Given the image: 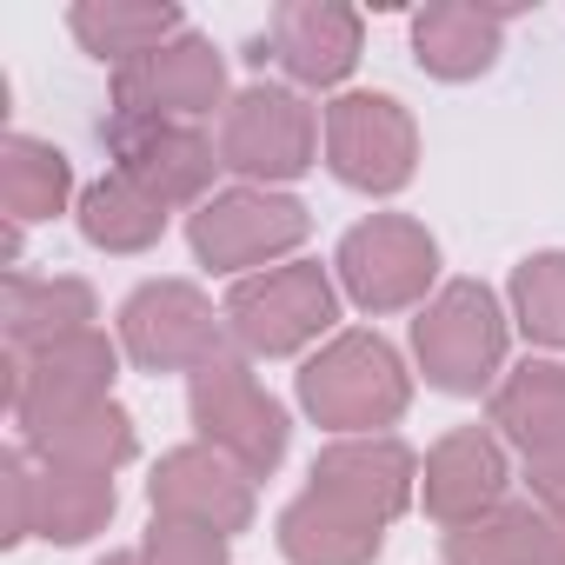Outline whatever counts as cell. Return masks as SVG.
<instances>
[{
  "label": "cell",
  "mask_w": 565,
  "mask_h": 565,
  "mask_svg": "<svg viewBox=\"0 0 565 565\" xmlns=\"http://www.w3.org/2000/svg\"><path fill=\"white\" fill-rule=\"evenodd\" d=\"M294 393H300V406H307L313 426H327L340 439H360V433H386V426L406 419L413 373H406V360H399V347L386 333L353 327V333H333L300 366Z\"/></svg>",
  "instance_id": "cell-1"
},
{
  "label": "cell",
  "mask_w": 565,
  "mask_h": 565,
  "mask_svg": "<svg viewBox=\"0 0 565 565\" xmlns=\"http://www.w3.org/2000/svg\"><path fill=\"white\" fill-rule=\"evenodd\" d=\"M505 347H512V313L499 307L486 279H446L413 320V360H419L426 386H439L452 399L492 393L505 373Z\"/></svg>",
  "instance_id": "cell-2"
},
{
  "label": "cell",
  "mask_w": 565,
  "mask_h": 565,
  "mask_svg": "<svg viewBox=\"0 0 565 565\" xmlns=\"http://www.w3.org/2000/svg\"><path fill=\"white\" fill-rule=\"evenodd\" d=\"M220 313H226V333L246 360H287V353H307L313 340L333 333L340 287L320 259H287V266L233 279Z\"/></svg>",
  "instance_id": "cell-3"
},
{
  "label": "cell",
  "mask_w": 565,
  "mask_h": 565,
  "mask_svg": "<svg viewBox=\"0 0 565 565\" xmlns=\"http://www.w3.org/2000/svg\"><path fill=\"white\" fill-rule=\"evenodd\" d=\"M186 413H193V433L206 446H220L226 459H239L253 479H266L279 459H287V406H279L253 360L239 347H226L220 360H206L200 373H186Z\"/></svg>",
  "instance_id": "cell-4"
},
{
  "label": "cell",
  "mask_w": 565,
  "mask_h": 565,
  "mask_svg": "<svg viewBox=\"0 0 565 565\" xmlns=\"http://www.w3.org/2000/svg\"><path fill=\"white\" fill-rule=\"evenodd\" d=\"M333 273H340V294L360 313H406V307L433 300L439 239L406 213H366L360 226H347Z\"/></svg>",
  "instance_id": "cell-5"
},
{
  "label": "cell",
  "mask_w": 565,
  "mask_h": 565,
  "mask_svg": "<svg viewBox=\"0 0 565 565\" xmlns=\"http://www.w3.org/2000/svg\"><path fill=\"white\" fill-rule=\"evenodd\" d=\"M307 233H313L307 200L273 193V186H226V193H213L206 206L186 213L193 259L213 266V273H239V279L266 273L273 259H287Z\"/></svg>",
  "instance_id": "cell-6"
},
{
  "label": "cell",
  "mask_w": 565,
  "mask_h": 565,
  "mask_svg": "<svg viewBox=\"0 0 565 565\" xmlns=\"http://www.w3.org/2000/svg\"><path fill=\"white\" fill-rule=\"evenodd\" d=\"M320 114L294 94V87H246L226 100L220 120V167L239 173L246 186H287L320 160Z\"/></svg>",
  "instance_id": "cell-7"
},
{
  "label": "cell",
  "mask_w": 565,
  "mask_h": 565,
  "mask_svg": "<svg viewBox=\"0 0 565 565\" xmlns=\"http://www.w3.org/2000/svg\"><path fill=\"white\" fill-rule=\"evenodd\" d=\"M226 313H213L193 279H147L120 307V353L140 373H200L226 353Z\"/></svg>",
  "instance_id": "cell-8"
},
{
  "label": "cell",
  "mask_w": 565,
  "mask_h": 565,
  "mask_svg": "<svg viewBox=\"0 0 565 565\" xmlns=\"http://www.w3.org/2000/svg\"><path fill=\"white\" fill-rule=\"evenodd\" d=\"M327 167L353 193H399L419 173V127L393 94H340L327 107Z\"/></svg>",
  "instance_id": "cell-9"
},
{
  "label": "cell",
  "mask_w": 565,
  "mask_h": 565,
  "mask_svg": "<svg viewBox=\"0 0 565 565\" xmlns=\"http://www.w3.org/2000/svg\"><path fill=\"white\" fill-rule=\"evenodd\" d=\"M8 419L21 433L61 419V413H81L94 399H114V373H120V340H107L100 327L94 333H74L61 347H41V353H8Z\"/></svg>",
  "instance_id": "cell-10"
},
{
  "label": "cell",
  "mask_w": 565,
  "mask_h": 565,
  "mask_svg": "<svg viewBox=\"0 0 565 565\" xmlns=\"http://www.w3.org/2000/svg\"><path fill=\"white\" fill-rule=\"evenodd\" d=\"M100 140H107V153H114V173H127L134 186H147L167 213L213 200L220 147H213L193 120H134V114H107V120H100Z\"/></svg>",
  "instance_id": "cell-11"
},
{
  "label": "cell",
  "mask_w": 565,
  "mask_h": 565,
  "mask_svg": "<svg viewBox=\"0 0 565 565\" xmlns=\"http://www.w3.org/2000/svg\"><path fill=\"white\" fill-rule=\"evenodd\" d=\"M220 100H226V54L193 28L114 67V114H134V120H200Z\"/></svg>",
  "instance_id": "cell-12"
},
{
  "label": "cell",
  "mask_w": 565,
  "mask_h": 565,
  "mask_svg": "<svg viewBox=\"0 0 565 565\" xmlns=\"http://www.w3.org/2000/svg\"><path fill=\"white\" fill-rule=\"evenodd\" d=\"M366 54V21L347 0H287L273 8L266 34L246 47V61H279L294 87H340Z\"/></svg>",
  "instance_id": "cell-13"
},
{
  "label": "cell",
  "mask_w": 565,
  "mask_h": 565,
  "mask_svg": "<svg viewBox=\"0 0 565 565\" xmlns=\"http://www.w3.org/2000/svg\"><path fill=\"white\" fill-rule=\"evenodd\" d=\"M419 466H426V459H419L399 433H360V439H333V446L313 459L307 486L327 492V499H340L347 512H360V519H373V525H393V519L419 499Z\"/></svg>",
  "instance_id": "cell-14"
},
{
  "label": "cell",
  "mask_w": 565,
  "mask_h": 565,
  "mask_svg": "<svg viewBox=\"0 0 565 565\" xmlns=\"http://www.w3.org/2000/svg\"><path fill=\"white\" fill-rule=\"evenodd\" d=\"M147 499H153V519H186V525H206L226 539L253 525V472L206 439L160 452Z\"/></svg>",
  "instance_id": "cell-15"
},
{
  "label": "cell",
  "mask_w": 565,
  "mask_h": 565,
  "mask_svg": "<svg viewBox=\"0 0 565 565\" xmlns=\"http://www.w3.org/2000/svg\"><path fill=\"white\" fill-rule=\"evenodd\" d=\"M505 486H512V459H505V439L492 426H452L419 466V505L446 532L505 505Z\"/></svg>",
  "instance_id": "cell-16"
},
{
  "label": "cell",
  "mask_w": 565,
  "mask_h": 565,
  "mask_svg": "<svg viewBox=\"0 0 565 565\" xmlns=\"http://www.w3.org/2000/svg\"><path fill=\"white\" fill-rule=\"evenodd\" d=\"M100 300L87 279L74 273H8L0 279V333H8V353H41L61 347L74 333H94Z\"/></svg>",
  "instance_id": "cell-17"
},
{
  "label": "cell",
  "mask_w": 565,
  "mask_h": 565,
  "mask_svg": "<svg viewBox=\"0 0 565 565\" xmlns=\"http://www.w3.org/2000/svg\"><path fill=\"white\" fill-rule=\"evenodd\" d=\"M505 14L512 8H479V0H433L413 14V61L433 81H479L492 74L505 47Z\"/></svg>",
  "instance_id": "cell-18"
},
{
  "label": "cell",
  "mask_w": 565,
  "mask_h": 565,
  "mask_svg": "<svg viewBox=\"0 0 565 565\" xmlns=\"http://www.w3.org/2000/svg\"><path fill=\"white\" fill-rule=\"evenodd\" d=\"M21 446L41 459V466H74V472H120L134 452H140V433H134V413L120 399H94L81 413H61L34 433H21Z\"/></svg>",
  "instance_id": "cell-19"
},
{
  "label": "cell",
  "mask_w": 565,
  "mask_h": 565,
  "mask_svg": "<svg viewBox=\"0 0 565 565\" xmlns=\"http://www.w3.org/2000/svg\"><path fill=\"white\" fill-rule=\"evenodd\" d=\"M380 545H386V525L347 512L340 499H327L313 486L279 512V552H287V565H373Z\"/></svg>",
  "instance_id": "cell-20"
},
{
  "label": "cell",
  "mask_w": 565,
  "mask_h": 565,
  "mask_svg": "<svg viewBox=\"0 0 565 565\" xmlns=\"http://www.w3.org/2000/svg\"><path fill=\"white\" fill-rule=\"evenodd\" d=\"M486 419H492V433L512 439L525 459L558 452V446H565V366H558V360H525V366H512V373L492 386Z\"/></svg>",
  "instance_id": "cell-21"
},
{
  "label": "cell",
  "mask_w": 565,
  "mask_h": 565,
  "mask_svg": "<svg viewBox=\"0 0 565 565\" xmlns=\"http://www.w3.org/2000/svg\"><path fill=\"white\" fill-rule=\"evenodd\" d=\"M67 28H74V41L94 61L127 67V61L180 41L186 34V14L173 8V0H81V8H67Z\"/></svg>",
  "instance_id": "cell-22"
},
{
  "label": "cell",
  "mask_w": 565,
  "mask_h": 565,
  "mask_svg": "<svg viewBox=\"0 0 565 565\" xmlns=\"http://www.w3.org/2000/svg\"><path fill=\"white\" fill-rule=\"evenodd\" d=\"M114 505H120V492H114L107 472H74V466H41L34 459V539L87 545L94 532H107Z\"/></svg>",
  "instance_id": "cell-23"
},
{
  "label": "cell",
  "mask_w": 565,
  "mask_h": 565,
  "mask_svg": "<svg viewBox=\"0 0 565 565\" xmlns=\"http://www.w3.org/2000/svg\"><path fill=\"white\" fill-rule=\"evenodd\" d=\"M67 200H74V160L54 140H34V134L0 140V206H8L14 226L54 220L67 213Z\"/></svg>",
  "instance_id": "cell-24"
},
{
  "label": "cell",
  "mask_w": 565,
  "mask_h": 565,
  "mask_svg": "<svg viewBox=\"0 0 565 565\" xmlns=\"http://www.w3.org/2000/svg\"><path fill=\"white\" fill-rule=\"evenodd\" d=\"M74 220H81L87 246H100V253H147L167 233V206L147 186H134L127 173H100L81 193V213Z\"/></svg>",
  "instance_id": "cell-25"
},
{
  "label": "cell",
  "mask_w": 565,
  "mask_h": 565,
  "mask_svg": "<svg viewBox=\"0 0 565 565\" xmlns=\"http://www.w3.org/2000/svg\"><path fill=\"white\" fill-rule=\"evenodd\" d=\"M552 539V512H539L532 499H505L486 519L446 532V565H539Z\"/></svg>",
  "instance_id": "cell-26"
},
{
  "label": "cell",
  "mask_w": 565,
  "mask_h": 565,
  "mask_svg": "<svg viewBox=\"0 0 565 565\" xmlns=\"http://www.w3.org/2000/svg\"><path fill=\"white\" fill-rule=\"evenodd\" d=\"M505 300H512V327H519L532 347L565 353V253H558V246H552V253H525V259L512 266Z\"/></svg>",
  "instance_id": "cell-27"
},
{
  "label": "cell",
  "mask_w": 565,
  "mask_h": 565,
  "mask_svg": "<svg viewBox=\"0 0 565 565\" xmlns=\"http://www.w3.org/2000/svg\"><path fill=\"white\" fill-rule=\"evenodd\" d=\"M140 565H233L226 532L186 525V519H153L140 539Z\"/></svg>",
  "instance_id": "cell-28"
},
{
  "label": "cell",
  "mask_w": 565,
  "mask_h": 565,
  "mask_svg": "<svg viewBox=\"0 0 565 565\" xmlns=\"http://www.w3.org/2000/svg\"><path fill=\"white\" fill-rule=\"evenodd\" d=\"M0 499H8V512H0V545L34 539V459H28V446L0 452Z\"/></svg>",
  "instance_id": "cell-29"
},
{
  "label": "cell",
  "mask_w": 565,
  "mask_h": 565,
  "mask_svg": "<svg viewBox=\"0 0 565 565\" xmlns=\"http://www.w3.org/2000/svg\"><path fill=\"white\" fill-rule=\"evenodd\" d=\"M525 486H532V505H539V512H552V519L565 525V446H558V452L525 459Z\"/></svg>",
  "instance_id": "cell-30"
},
{
  "label": "cell",
  "mask_w": 565,
  "mask_h": 565,
  "mask_svg": "<svg viewBox=\"0 0 565 565\" xmlns=\"http://www.w3.org/2000/svg\"><path fill=\"white\" fill-rule=\"evenodd\" d=\"M539 565H565V525L552 519V539H545V552H539Z\"/></svg>",
  "instance_id": "cell-31"
},
{
  "label": "cell",
  "mask_w": 565,
  "mask_h": 565,
  "mask_svg": "<svg viewBox=\"0 0 565 565\" xmlns=\"http://www.w3.org/2000/svg\"><path fill=\"white\" fill-rule=\"evenodd\" d=\"M94 565H140V552H107V558H94Z\"/></svg>",
  "instance_id": "cell-32"
}]
</instances>
